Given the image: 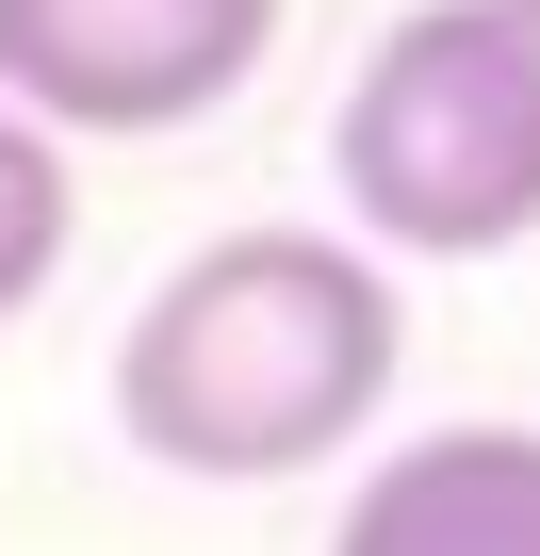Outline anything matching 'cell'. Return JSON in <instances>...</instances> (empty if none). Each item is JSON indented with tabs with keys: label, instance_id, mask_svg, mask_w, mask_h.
Here are the masks:
<instances>
[{
	"label": "cell",
	"instance_id": "277c9868",
	"mask_svg": "<svg viewBox=\"0 0 540 556\" xmlns=\"http://www.w3.org/2000/svg\"><path fill=\"white\" fill-rule=\"evenodd\" d=\"M328 556H540V426H426V442H393L344 491Z\"/></svg>",
	"mask_w": 540,
	"mask_h": 556
},
{
	"label": "cell",
	"instance_id": "7a4b0ae2",
	"mask_svg": "<svg viewBox=\"0 0 540 556\" xmlns=\"http://www.w3.org/2000/svg\"><path fill=\"white\" fill-rule=\"evenodd\" d=\"M344 229L377 262H491L540 229V0H410L328 115Z\"/></svg>",
	"mask_w": 540,
	"mask_h": 556
},
{
	"label": "cell",
	"instance_id": "5b68a950",
	"mask_svg": "<svg viewBox=\"0 0 540 556\" xmlns=\"http://www.w3.org/2000/svg\"><path fill=\"white\" fill-rule=\"evenodd\" d=\"M66 213H83V197H66V148L0 99V328H17L50 278H66Z\"/></svg>",
	"mask_w": 540,
	"mask_h": 556
},
{
	"label": "cell",
	"instance_id": "6da1fadb",
	"mask_svg": "<svg viewBox=\"0 0 540 556\" xmlns=\"http://www.w3.org/2000/svg\"><path fill=\"white\" fill-rule=\"evenodd\" d=\"M393 377H410V295L344 229H213L115 328V426L164 475H229V491L344 458L393 409Z\"/></svg>",
	"mask_w": 540,
	"mask_h": 556
},
{
	"label": "cell",
	"instance_id": "3957f363",
	"mask_svg": "<svg viewBox=\"0 0 540 556\" xmlns=\"http://www.w3.org/2000/svg\"><path fill=\"white\" fill-rule=\"evenodd\" d=\"M279 0H0V99L50 148H131L262 83Z\"/></svg>",
	"mask_w": 540,
	"mask_h": 556
}]
</instances>
